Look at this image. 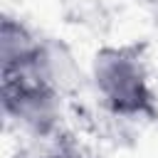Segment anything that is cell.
Returning a JSON list of instances; mask_svg holds the SVG:
<instances>
[{"label": "cell", "instance_id": "1", "mask_svg": "<svg viewBox=\"0 0 158 158\" xmlns=\"http://www.w3.org/2000/svg\"><path fill=\"white\" fill-rule=\"evenodd\" d=\"M91 84L114 116L138 118L153 116L156 94L143 57L133 47H101L91 57Z\"/></svg>", "mask_w": 158, "mask_h": 158}, {"label": "cell", "instance_id": "2", "mask_svg": "<svg viewBox=\"0 0 158 158\" xmlns=\"http://www.w3.org/2000/svg\"><path fill=\"white\" fill-rule=\"evenodd\" d=\"M62 94L30 74L2 77V111L10 123L35 138H49L62 123Z\"/></svg>", "mask_w": 158, "mask_h": 158}, {"label": "cell", "instance_id": "3", "mask_svg": "<svg viewBox=\"0 0 158 158\" xmlns=\"http://www.w3.org/2000/svg\"><path fill=\"white\" fill-rule=\"evenodd\" d=\"M20 74H30L32 79L42 81L44 86L54 89L57 94L67 96L69 91H74L81 84V69L77 57L72 54V49L57 40V37H42L40 49L35 54V59L30 62V67ZM15 77V74H12Z\"/></svg>", "mask_w": 158, "mask_h": 158}, {"label": "cell", "instance_id": "4", "mask_svg": "<svg viewBox=\"0 0 158 158\" xmlns=\"http://www.w3.org/2000/svg\"><path fill=\"white\" fill-rule=\"evenodd\" d=\"M42 37L35 35L20 17L2 15L0 20V72L2 77L20 74L30 67Z\"/></svg>", "mask_w": 158, "mask_h": 158}, {"label": "cell", "instance_id": "5", "mask_svg": "<svg viewBox=\"0 0 158 158\" xmlns=\"http://www.w3.org/2000/svg\"><path fill=\"white\" fill-rule=\"evenodd\" d=\"M30 158H77L67 151H44V153H37V156H30Z\"/></svg>", "mask_w": 158, "mask_h": 158}, {"label": "cell", "instance_id": "6", "mask_svg": "<svg viewBox=\"0 0 158 158\" xmlns=\"http://www.w3.org/2000/svg\"><path fill=\"white\" fill-rule=\"evenodd\" d=\"M77 158H79V156H77Z\"/></svg>", "mask_w": 158, "mask_h": 158}]
</instances>
